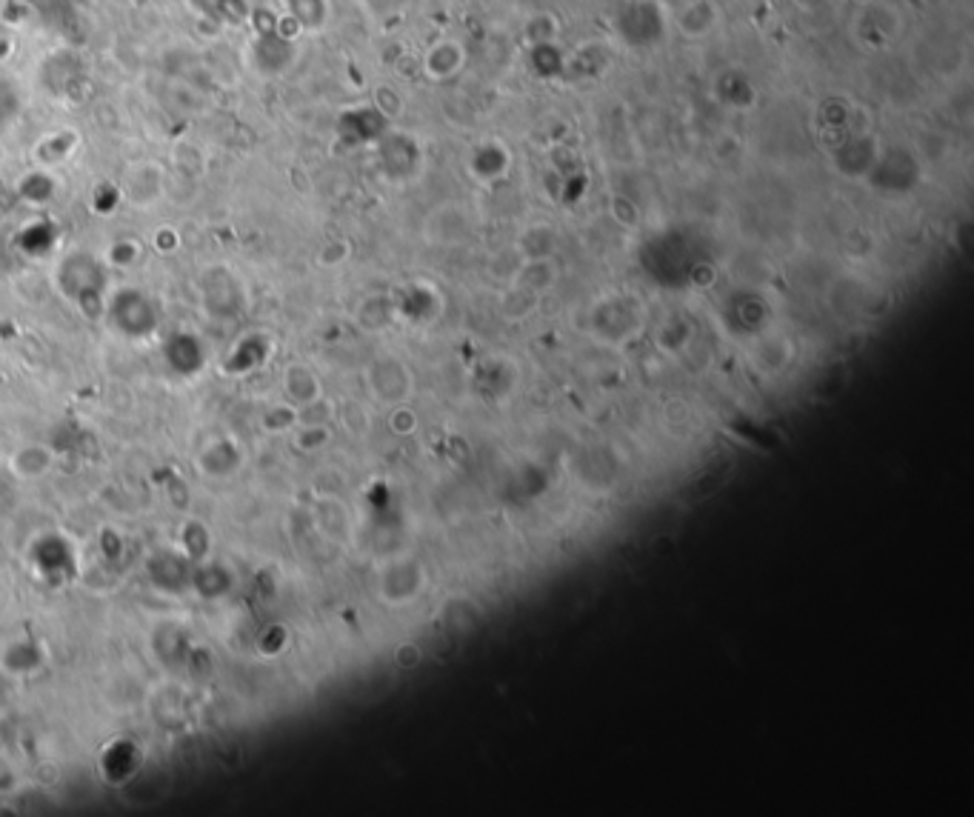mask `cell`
Wrapping results in <instances>:
<instances>
[{"label": "cell", "mask_w": 974, "mask_h": 817, "mask_svg": "<svg viewBox=\"0 0 974 817\" xmlns=\"http://www.w3.org/2000/svg\"><path fill=\"white\" fill-rule=\"evenodd\" d=\"M20 112V95L15 89V83L0 75V126H6V120H15Z\"/></svg>", "instance_id": "277c9868"}, {"label": "cell", "mask_w": 974, "mask_h": 817, "mask_svg": "<svg viewBox=\"0 0 974 817\" xmlns=\"http://www.w3.org/2000/svg\"><path fill=\"white\" fill-rule=\"evenodd\" d=\"M286 18L295 20L300 32H318L329 20V3L326 0H286Z\"/></svg>", "instance_id": "7a4b0ae2"}, {"label": "cell", "mask_w": 974, "mask_h": 817, "mask_svg": "<svg viewBox=\"0 0 974 817\" xmlns=\"http://www.w3.org/2000/svg\"><path fill=\"white\" fill-rule=\"evenodd\" d=\"M292 60H295V35L280 32L278 26L258 32L249 43V63L255 72L266 75V78L286 72L292 66Z\"/></svg>", "instance_id": "6da1fadb"}, {"label": "cell", "mask_w": 974, "mask_h": 817, "mask_svg": "<svg viewBox=\"0 0 974 817\" xmlns=\"http://www.w3.org/2000/svg\"><path fill=\"white\" fill-rule=\"evenodd\" d=\"M363 3H366V12L375 15V20H386L406 6V0H363Z\"/></svg>", "instance_id": "5b68a950"}, {"label": "cell", "mask_w": 974, "mask_h": 817, "mask_svg": "<svg viewBox=\"0 0 974 817\" xmlns=\"http://www.w3.org/2000/svg\"><path fill=\"white\" fill-rule=\"evenodd\" d=\"M75 140H78V135H75V129H60V132H52L49 138L40 140L38 152H40V155H43V152H52V158H49V160L66 158V155H69V152L75 149Z\"/></svg>", "instance_id": "3957f363"}]
</instances>
